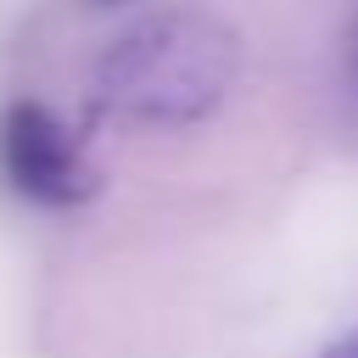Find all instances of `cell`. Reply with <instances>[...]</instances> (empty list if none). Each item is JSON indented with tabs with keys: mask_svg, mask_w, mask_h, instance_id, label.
Listing matches in <instances>:
<instances>
[{
	"mask_svg": "<svg viewBox=\"0 0 358 358\" xmlns=\"http://www.w3.org/2000/svg\"><path fill=\"white\" fill-rule=\"evenodd\" d=\"M0 173L39 207H78L95 196V168L84 162L67 123L39 101H11L0 112Z\"/></svg>",
	"mask_w": 358,
	"mask_h": 358,
	"instance_id": "2",
	"label": "cell"
},
{
	"mask_svg": "<svg viewBox=\"0 0 358 358\" xmlns=\"http://www.w3.org/2000/svg\"><path fill=\"white\" fill-rule=\"evenodd\" d=\"M347 78L358 90V11H352V28H347Z\"/></svg>",
	"mask_w": 358,
	"mask_h": 358,
	"instance_id": "4",
	"label": "cell"
},
{
	"mask_svg": "<svg viewBox=\"0 0 358 358\" xmlns=\"http://www.w3.org/2000/svg\"><path fill=\"white\" fill-rule=\"evenodd\" d=\"M241 73V45L224 22L196 11H162L134 22L95 62V101L112 117L179 129L224 106Z\"/></svg>",
	"mask_w": 358,
	"mask_h": 358,
	"instance_id": "1",
	"label": "cell"
},
{
	"mask_svg": "<svg viewBox=\"0 0 358 358\" xmlns=\"http://www.w3.org/2000/svg\"><path fill=\"white\" fill-rule=\"evenodd\" d=\"M101 6H123V0H101Z\"/></svg>",
	"mask_w": 358,
	"mask_h": 358,
	"instance_id": "5",
	"label": "cell"
},
{
	"mask_svg": "<svg viewBox=\"0 0 358 358\" xmlns=\"http://www.w3.org/2000/svg\"><path fill=\"white\" fill-rule=\"evenodd\" d=\"M319 358H358V330H347L341 341H330V347H324Z\"/></svg>",
	"mask_w": 358,
	"mask_h": 358,
	"instance_id": "3",
	"label": "cell"
}]
</instances>
